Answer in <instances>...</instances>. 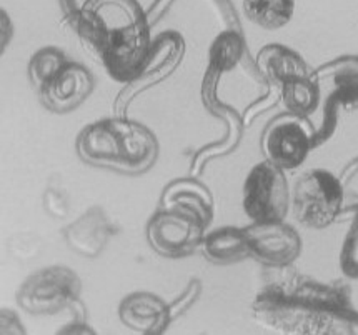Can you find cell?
<instances>
[{
	"label": "cell",
	"mask_w": 358,
	"mask_h": 335,
	"mask_svg": "<svg viewBox=\"0 0 358 335\" xmlns=\"http://www.w3.org/2000/svg\"><path fill=\"white\" fill-rule=\"evenodd\" d=\"M77 32L115 80H134L145 69L152 36L138 0H85L78 10Z\"/></svg>",
	"instance_id": "cell-1"
},
{
	"label": "cell",
	"mask_w": 358,
	"mask_h": 335,
	"mask_svg": "<svg viewBox=\"0 0 358 335\" xmlns=\"http://www.w3.org/2000/svg\"><path fill=\"white\" fill-rule=\"evenodd\" d=\"M253 319L278 334H358L345 285L322 284L299 276L287 294L260 292L252 304Z\"/></svg>",
	"instance_id": "cell-2"
},
{
	"label": "cell",
	"mask_w": 358,
	"mask_h": 335,
	"mask_svg": "<svg viewBox=\"0 0 358 335\" xmlns=\"http://www.w3.org/2000/svg\"><path fill=\"white\" fill-rule=\"evenodd\" d=\"M76 147L84 162L129 176L147 172L159 157L155 134L147 125L125 117L89 124L78 134Z\"/></svg>",
	"instance_id": "cell-3"
},
{
	"label": "cell",
	"mask_w": 358,
	"mask_h": 335,
	"mask_svg": "<svg viewBox=\"0 0 358 335\" xmlns=\"http://www.w3.org/2000/svg\"><path fill=\"white\" fill-rule=\"evenodd\" d=\"M208 222L199 211L182 204L162 206L147 222V242L167 259L192 255L202 245Z\"/></svg>",
	"instance_id": "cell-4"
},
{
	"label": "cell",
	"mask_w": 358,
	"mask_h": 335,
	"mask_svg": "<svg viewBox=\"0 0 358 335\" xmlns=\"http://www.w3.org/2000/svg\"><path fill=\"white\" fill-rule=\"evenodd\" d=\"M294 217L307 229H327L343 211L340 178L325 169H313L296 178L292 190Z\"/></svg>",
	"instance_id": "cell-5"
},
{
	"label": "cell",
	"mask_w": 358,
	"mask_h": 335,
	"mask_svg": "<svg viewBox=\"0 0 358 335\" xmlns=\"http://www.w3.org/2000/svg\"><path fill=\"white\" fill-rule=\"evenodd\" d=\"M82 280L65 265L38 269L22 282L15 299L20 308L32 315H55L78 302Z\"/></svg>",
	"instance_id": "cell-6"
},
{
	"label": "cell",
	"mask_w": 358,
	"mask_h": 335,
	"mask_svg": "<svg viewBox=\"0 0 358 335\" xmlns=\"http://www.w3.org/2000/svg\"><path fill=\"white\" fill-rule=\"evenodd\" d=\"M315 145L317 129L308 117L290 112L270 120L260 138V149L265 160L283 171L299 169Z\"/></svg>",
	"instance_id": "cell-7"
},
{
	"label": "cell",
	"mask_w": 358,
	"mask_h": 335,
	"mask_svg": "<svg viewBox=\"0 0 358 335\" xmlns=\"http://www.w3.org/2000/svg\"><path fill=\"white\" fill-rule=\"evenodd\" d=\"M292 204L285 171L264 160L253 165L243 184V211L253 222L285 220Z\"/></svg>",
	"instance_id": "cell-8"
},
{
	"label": "cell",
	"mask_w": 358,
	"mask_h": 335,
	"mask_svg": "<svg viewBox=\"0 0 358 335\" xmlns=\"http://www.w3.org/2000/svg\"><path fill=\"white\" fill-rule=\"evenodd\" d=\"M313 76L318 82H329L331 85L327 90V95H322L325 100L323 108V125L317 130V143L323 142L334 132L337 124V111L340 107L355 111L358 108V57L335 59L334 62L322 65Z\"/></svg>",
	"instance_id": "cell-9"
},
{
	"label": "cell",
	"mask_w": 358,
	"mask_h": 335,
	"mask_svg": "<svg viewBox=\"0 0 358 335\" xmlns=\"http://www.w3.org/2000/svg\"><path fill=\"white\" fill-rule=\"evenodd\" d=\"M250 257L264 267L290 265L302 254V237L283 220L253 222L245 227Z\"/></svg>",
	"instance_id": "cell-10"
},
{
	"label": "cell",
	"mask_w": 358,
	"mask_h": 335,
	"mask_svg": "<svg viewBox=\"0 0 358 335\" xmlns=\"http://www.w3.org/2000/svg\"><path fill=\"white\" fill-rule=\"evenodd\" d=\"M95 80L85 65L69 64L38 90L42 106L55 114H67L84 104L94 90Z\"/></svg>",
	"instance_id": "cell-11"
},
{
	"label": "cell",
	"mask_w": 358,
	"mask_h": 335,
	"mask_svg": "<svg viewBox=\"0 0 358 335\" xmlns=\"http://www.w3.org/2000/svg\"><path fill=\"white\" fill-rule=\"evenodd\" d=\"M115 234L117 225L99 206L90 207L64 229V238L67 245L76 254L87 259H95L102 254Z\"/></svg>",
	"instance_id": "cell-12"
},
{
	"label": "cell",
	"mask_w": 358,
	"mask_h": 335,
	"mask_svg": "<svg viewBox=\"0 0 358 335\" xmlns=\"http://www.w3.org/2000/svg\"><path fill=\"white\" fill-rule=\"evenodd\" d=\"M120 322L130 330L143 335H160L169 329L172 311L157 294L132 292L122 299L119 306Z\"/></svg>",
	"instance_id": "cell-13"
},
{
	"label": "cell",
	"mask_w": 358,
	"mask_h": 335,
	"mask_svg": "<svg viewBox=\"0 0 358 335\" xmlns=\"http://www.w3.org/2000/svg\"><path fill=\"white\" fill-rule=\"evenodd\" d=\"M257 67L262 76L267 79L270 84L277 85L278 89L285 84L287 80L295 79V77L312 76L313 71L305 62V59L299 52L288 49L282 43H268L257 54Z\"/></svg>",
	"instance_id": "cell-14"
},
{
	"label": "cell",
	"mask_w": 358,
	"mask_h": 335,
	"mask_svg": "<svg viewBox=\"0 0 358 335\" xmlns=\"http://www.w3.org/2000/svg\"><path fill=\"white\" fill-rule=\"evenodd\" d=\"M200 249L205 259L215 265L237 264L250 257L245 227H232V225H225L205 234Z\"/></svg>",
	"instance_id": "cell-15"
},
{
	"label": "cell",
	"mask_w": 358,
	"mask_h": 335,
	"mask_svg": "<svg viewBox=\"0 0 358 335\" xmlns=\"http://www.w3.org/2000/svg\"><path fill=\"white\" fill-rule=\"evenodd\" d=\"M280 99L287 112L308 117L315 114L322 102L320 84L315 76L295 77L280 87Z\"/></svg>",
	"instance_id": "cell-16"
},
{
	"label": "cell",
	"mask_w": 358,
	"mask_h": 335,
	"mask_svg": "<svg viewBox=\"0 0 358 335\" xmlns=\"http://www.w3.org/2000/svg\"><path fill=\"white\" fill-rule=\"evenodd\" d=\"M182 204L199 211L203 219L210 224L213 217V199L210 190L194 178H177L164 189L162 206Z\"/></svg>",
	"instance_id": "cell-17"
},
{
	"label": "cell",
	"mask_w": 358,
	"mask_h": 335,
	"mask_svg": "<svg viewBox=\"0 0 358 335\" xmlns=\"http://www.w3.org/2000/svg\"><path fill=\"white\" fill-rule=\"evenodd\" d=\"M247 19L262 29L285 27L295 12V0H243Z\"/></svg>",
	"instance_id": "cell-18"
},
{
	"label": "cell",
	"mask_w": 358,
	"mask_h": 335,
	"mask_svg": "<svg viewBox=\"0 0 358 335\" xmlns=\"http://www.w3.org/2000/svg\"><path fill=\"white\" fill-rule=\"evenodd\" d=\"M69 64L67 55L57 47H42L30 57L29 62V79L37 90L49 84L65 65Z\"/></svg>",
	"instance_id": "cell-19"
},
{
	"label": "cell",
	"mask_w": 358,
	"mask_h": 335,
	"mask_svg": "<svg viewBox=\"0 0 358 335\" xmlns=\"http://www.w3.org/2000/svg\"><path fill=\"white\" fill-rule=\"evenodd\" d=\"M243 54V41L237 32H224L212 45L210 60L217 71H230L238 64Z\"/></svg>",
	"instance_id": "cell-20"
},
{
	"label": "cell",
	"mask_w": 358,
	"mask_h": 335,
	"mask_svg": "<svg viewBox=\"0 0 358 335\" xmlns=\"http://www.w3.org/2000/svg\"><path fill=\"white\" fill-rule=\"evenodd\" d=\"M42 206L43 211L55 220L67 219L71 214V200L60 177L55 176L49 180L42 195Z\"/></svg>",
	"instance_id": "cell-21"
},
{
	"label": "cell",
	"mask_w": 358,
	"mask_h": 335,
	"mask_svg": "<svg viewBox=\"0 0 358 335\" xmlns=\"http://www.w3.org/2000/svg\"><path fill=\"white\" fill-rule=\"evenodd\" d=\"M338 178L343 192L342 217H355L358 215V157L345 165V169Z\"/></svg>",
	"instance_id": "cell-22"
},
{
	"label": "cell",
	"mask_w": 358,
	"mask_h": 335,
	"mask_svg": "<svg viewBox=\"0 0 358 335\" xmlns=\"http://www.w3.org/2000/svg\"><path fill=\"white\" fill-rule=\"evenodd\" d=\"M340 267L347 277L358 278V215L353 217L350 229L343 241L342 252H340Z\"/></svg>",
	"instance_id": "cell-23"
},
{
	"label": "cell",
	"mask_w": 358,
	"mask_h": 335,
	"mask_svg": "<svg viewBox=\"0 0 358 335\" xmlns=\"http://www.w3.org/2000/svg\"><path fill=\"white\" fill-rule=\"evenodd\" d=\"M8 249L14 254L15 259L25 260L29 257H34L37 250L41 249V241L36 236H25V234H17L8 242Z\"/></svg>",
	"instance_id": "cell-24"
},
{
	"label": "cell",
	"mask_w": 358,
	"mask_h": 335,
	"mask_svg": "<svg viewBox=\"0 0 358 335\" xmlns=\"http://www.w3.org/2000/svg\"><path fill=\"white\" fill-rule=\"evenodd\" d=\"M0 325H2V335L6 334H25L24 325L14 311L10 308H2V314H0Z\"/></svg>",
	"instance_id": "cell-25"
}]
</instances>
